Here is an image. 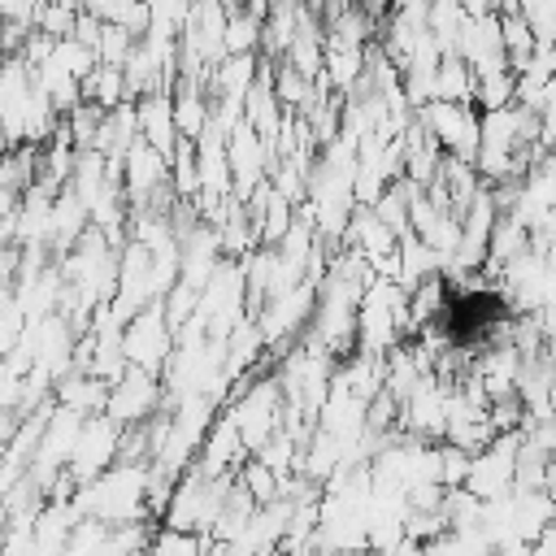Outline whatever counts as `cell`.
Wrapping results in <instances>:
<instances>
[{
    "label": "cell",
    "instance_id": "obj_1",
    "mask_svg": "<svg viewBox=\"0 0 556 556\" xmlns=\"http://www.w3.org/2000/svg\"><path fill=\"white\" fill-rule=\"evenodd\" d=\"M382 556H430L421 543H413V539H404V543H395V547H382Z\"/></svg>",
    "mask_w": 556,
    "mask_h": 556
}]
</instances>
